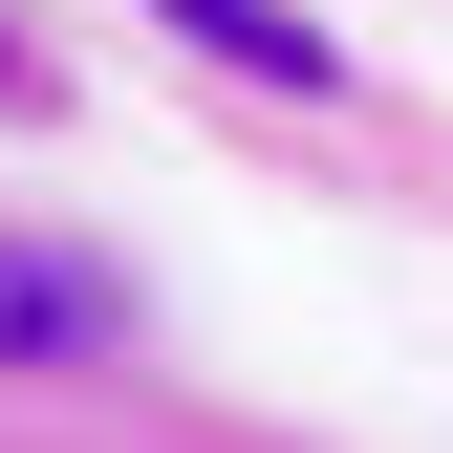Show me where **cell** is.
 <instances>
[{"instance_id": "cell-2", "label": "cell", "mask_w": 453, "mask_h": 453, "mask_svg": "<svg viewBox=\"0 0 453 453\" xmlns=\"http://www.w3.org/2000/svg\"><path fill=\"white\" fill-rule=\"evenodd\" d=\"M173 22H195V43H238V65H280V87H324V43L280 22V0H173Z\"/></svg>"}, {"instance_id": "cell-1", "label": "cell", "mask_w": 453, "mask_h": 453, "mask_svg": "<svg viewBox=\"0 0 453 453\" xmlns=\"http://www.w3.org/2000/svg\"><path fill=\"white\" fill-rule=\"evenodd\" d=\"M65 346H108V280L87 259H0V367H65Z\"/></svg>"}]
</instances>
